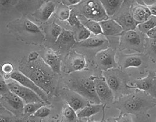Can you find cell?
Masks as SVG:
<instances>
[{
	"instance_id": "cell-1",
	"label": "cell",
	"mask_w": 156,
	"mask_h": 122,
	"mask_svg": "<svg viewBox=\"0 0 156 122\" xmlns=\"http://www.w3.org/2000/svg\"><path fill=\"white\" fill-rule=\"evenodd\" d=\"M115 106L122 113L141 116L146 114L156 106V99L150 95L138 91L120 98Z\"/></svg>"
},
{
	"instance_id": "cell-2",
	"label": "cell",
	"mask_w": 156,
	"mask_h": 122,
	"mask_svg": "<svg viewBox=\"0 0 156 122\" xmlns=\"http://www.w3.org/2000/svg\"><path fill=\"white\" fill-rule=\"evenodd\" d=\"M23 74L31 79L46 94L53 89V79L47 71L37 65H30L20 71Z\"/></svg>"
},
{
	"instance_id": "cell-3",
	"label": "cell",
	"mask_w": 156,
	"mask_h": 122,
	"mask_svg": "<svg viewBox=\"0 0 156 122\" xmlns=\"http://www.w3.org/2000/svg\"><path fill=\"white\" fill-rule=\"evenodd\" d=\"M73 92L79 94L87 100L95 104H101L98 96L94 76L75 79L70 84Z\"/></svg>"
},
{
	"instance_id": "cell-4",
	"label": "cell",
	"mask_w": 156,
	"mask_h": 122,
	"mask_svg": "<svg viewBox=\"0 0 156 122\" xmlns=\"http://www.w3.org/2000/svg\"><path fill=\"white\" fill-rule=\"evenodd\" d=\"M104 77L114 96L128 94V79L121 71L112 69L104 72Z\"/></svg>"
},
{
	"instance_id": "cell-5",
	"label": "cell",
	"mask_w": 156,
	"mask_h": 122,
	"mask_svg": "<svg viewBox=\"0 0 156 122\" xmlns=\"http://www.w3.org/2000/svg\"><path fill=\"white\" fill-rule=\"evenodd\" d=\"M82 13L85 18L100 22L109 19L100 1H83Z\"/></svg>"
},
{
	"instance_id": "cell-6",
	"label": "cell",
	"mask_w": 156,
	"mask_h": 122,
	"mask_svg": "<svg viewBox=\"0 0 156 122\" xmlns=\"http://www.w3.org/2000/svg\"><path fill=\"white\" fill-rule=\"evenodd\" d=\"M129 89H138L156 99V73L149 72L146 77L136 79L128 85Z\"/></svg>"
},
{
	"instance_id": "cell-7",
	"label": "cell",
	"mask_w": 156,
	"mask_h": 122,
	"mask_svg": "<svg viewBox=\"0 0 156 122\" xmlns=\"http://www.w3.org/2000/svg\"><path fill=\"white\" fill-rule=\"evenodd\" d=\"M10 91L16 94L24 101L25 104L31 103H45L37 94L33 91L23 85L17 83V82H10L7 83Z\"/></svg>"
},
{
	"instance_id": "cell-8",
	"label": "cell",
	"mask_w": 156,
	"mask_h": 122,
	"mask_svg": "<svg viewBox=\"0 0 156 122\" xmlns=\"http://www.w3.org/2000/svg\"><path fill=\"white\" fill-rule=\"evenodd\" d=\"M9 78L12 79L23 86L33 91L39 95L44 102H48V97L47 94L40 87H39L29 77L23 74L20 71H14L11 75H9V77L7 79Z\"/></svg>"
},
{
	"instance_id": "cell-9",
	"label": "cell",
	"mask_w": 156,
	"mask_h": 122,
	"mask_svg": "<svg viewBox=\"0 0 156 122\" xmlns=\"http://www.w3.org/2000/svg\"><path fill=\"white\" fill-rule=\"evenodd\" d=\"M121 44L126 48H130L141 53L144 51V42L141 34L135 30L124 31L121 35Z\"/></svg>"
},
{
	"instance_id": "cell-10",
	"label": "cell",
	"mask_w": 156,
	"mask_h": 122,
	"mask_svg": "<svg viewBox=\"0 0 156 122\" xmlns=\"http://www.w3.org/2000/svg\"><path fill=\"white\" fill-rule=\"evenodd\" d=\"M115 54V51L110 48L99 51L96 55V59L100 69L105 72L117 68Z\"/></svg>"
},
{
	"instance_id": "cell-11",
	"label": "cell",
	"mask_w": 156,
	"mask_h": 122,
	"mask_svg": "<svg viewBox=\"0 0 156 122\" xmlns=\"http://www.w3.org/2000/svg\"><path fill=\"white\" fill-rule=\"evenodd\" d=\"M98 96L103 104L112 103L115 98L114 94L107 84L104 77L94 76Z\"/></svg>"
},
{
	"instance_id": "cell-12",
	"label": "cell",
	"mask_w": 156,
	"mask_h": 122,
	"mask_svg": "<svg viewBox=\"0 0 156 122\" xmlns=\"http://www.w3.org/2000/svg\"><path fill=\"white\" fill-rule=\"evenodd\" d=\"M99 24L104 36H121L124 32L123 28L114 19H108L101 21Z\"/></svg>"
},
{
	"instance_id": "cell-13",
	"label": "cell",
	"mask_w": 156,
	"mask_h": 122,
	"mask_svg": "<svg viewBox=\"0 0 156 122\" xmlns=\"http://www.w3.org/2000/svg\"><path fill=\"white\" fill-rule=\"evenodd\" d=\"M134 19L139 24L147 21L151 16V14L143 1H137L130 9Z\"/></svg>"
},
{
	"instance_id": "cell-14",
	"label": "cell",
	"mask_w": 156,
	"mask_h": 122,
	"mask_svg": "<svg viewBox=\"0 0 156 122\" xmlns=\"http://www.w3.org/2000/svg\"><path fill=\"white\" fill-rule=\"evenodd\" d=\"M65 99L69 106L76 112L83 109L89 104L88 100L75 92L68 93L65 96Z\"/></svg>"
},
{
	"instance_id": "cell-15",
	"label": "cell",
	"mask_w": 156,
	"mask_h": 122,
	"mask_svg": "<svg viewBox=\"0 0 156 122\" xmlns=\"http://www.w3.org/2000/svg\"><path fill=\"white\" fill-rule=\"evenodd\" d=\"M1 97L3 101L7 103L13 110L20 112H24V102L16 94L10 91L4 96H2Z\"/></svg>"
},
{
	"instance_id": "cell-16",
	"label": "cell",
	"mask_w": 156,
	"mask_h": 122,
	"mask_svg": "<svg viewBox=\"0 0 156 122\" xmlns=\"http://www.w3.org/2000/svg\"><path fill=\"white\" fill-rule=\"evenodd\" d=\"M42 57L44 62L49 66L53 72L60 74L61 71V60L56 52L50 49L46 52Z\"/></svg>"
},
{
	"instance_id": "cell-17",
	"label": "cell",
	"mask_w": 156,
	"mask_h": 122,
	"mask_svg": "<svg viewBox=\"0 0 156 122\" xmlns=\"http://www.w3.org/2000/svg\"><path fill=\"white\" fill-rule=\"evenodd\" d=\"M114 19L123 28L124 31L135 30L139 24L133 18L131 11L125 12Z\"/></svg>"
},
{
	"instance_id": "cell-18",
	"label": "cell",
	"mask_w": 156,
	"mask_h": 122,
	"mask_svg": "<svg viewBox=\"0 0 156 122\" xmlns=\"http://www.w3.org/2000/svg\"><path fill=\"white\" fill-rule=\"evenodd\" d=\"M87 66L85 57L78 53H73L69 58L68 69L70 72H77L83 70Z\"/></svg>"
},
{
	"instance_id": "cell-19",
	"label": "cell",
	"mask_w": 156,
	"mask_h": 122,
	"mask_svg": "<svg viewBox=\"0 0 156 122\" xmlns=\"http://www.w3.org/2000/svg\"><path fill=\"white\" fill-rule=\"evenodd\" d=\"M146 61V58L141 55L134 54L127 55L122 60L121 64L124 69L129 68H140L143 65Z\"/></svg>"
},
{
	"instance_id": "cell-20",
	"label": "cell",
	"mask_w": 156,
	"mask_h": 122,
	"mask_svg": "<svg viewBox=\"0 0 156 122\" xmlns=\"http://www.w3.org/2000/svg\"><path fill=\"white\" fill-rule=\"evenodd\" d=\"M103 8L108 17L113 16L118 9H120L124 1L122 0H101Z\"/></svg>"
},
{
	"instance_id": "cell-21",
	"label": "cell",
	"mask_w": 156,
	"mask_h": 122,
	"mask_svg": "<svg viewBox=\"0 0 156 122\" xmlns=\"http://www.w3.org/2000/svg\"><path fill=\"white\" fill-rule=\"evenodd\" d=\"M104 108L105 105L103 104H89L78 113V118L83 119L91 117L95 114H97L101 110H104Z\"/></svg>"
},
{
	"instance_id": "cell-22",
	"label": "cell",
	"mask_w": 156,
	"mask_h": 122,
	"mask_svg": "<svg viewBox=\"0 0 156 122\" xmlns=\"http://www.w3.org/2000/svg\"><path fill=\"white\" fill-rule=\"evenodd\" d=\"M80 45L87 48H95L98 47L108 46V41L104 36L95 35V37H90L87 40L80 42Z\"/></svg>"
},
{
	"instance_id": "cell-23",
	"label": "cell",
	"mask_w": 156,
	"mask_h": 122,
	"mask_svg": "<svg viewBox=\"0 0 156 122\" xmlns=\"http://www.w3.org/2000/svg\"><path fill=\"white\" fill-rule=\"evenodd\" d=\"M79 19L82 24L83 25L94 35H103L99 22L92 20H89L85 18L84 17L83 18L81 17V19L79 18Z\"/></svg>"
},
{
	"instance_id": "cell-24",
	"label": "cell",
	"mask_w": 156,
	"mask_h": 122,
	"mask_svg": "<svg viewBox=\"0 0 156 122\" xmlns=\"http://www.w3.org/2000/svg\"><path fill=\"white\" fill-rule=\"evenodd\" d=\"M56 8V5L53 1L46 2L41 7L40 11V18L45 22L48 21L53 13L54 12Z\"/></svg>"
},
{
	"instance_id": "cell-25",
	"label": "cell",
	"mask_w": 156,
	"mask_h": 122,
	"mask_svg": "<svg viewBox=\"0 0 156 122\" xmlns=\"http://www.w3.org/2000/svg\"><path fill=\"white\" fill-rule=\"evenodd\" d=\"M56 42H58L60 45L68 47L73 46L76 42L73 33L70 31L65 29H63L60 36Z\"/></svg>"
},
{
	"instance_id": "cell-26",
	"label": "cell",
	"mask_w": 156,
	"mask_h": 122,
	"mask_svg": "<svg viewBox=\"0 0 156 122\" xmlns=\"http://www.w3.org/2000/svg\"><path fill=\"white\" fill-rule=\"evenodd\" d=\"M137 27L142 34H146L148 31L156 27V17L151 15L147 21L138 24Z\"/></svg>"
},
{
	"instance_id": "cell-27",
	"label": "cell",
	"mask_w": 156,
	"mask_h": 122,
	"mask_svg": "<svg viewBox=\"0 0 156 122\" xmlns=\"http://www.w3.org/2000/svg\"><path fill=\"white\" fill-rule=\"evenodd\" d=\"M63 116L68 122H77L78 114L68 104H67L63 109Z\"/></svg>"
},
{
	"instance_id": "cell-28",
	"label": "cell",
	"mask_w": 156,
	"mask_h": 122,
	"mask_svg": "<svg viewBox=\"0 0 156 122\" xmlns=\"http://www.w3.org/2000/svg\"><path fill=\"white\" fill-rule=\"evenodd\" d=\"M44 105L45 103H31L25 104L23 112L24 113V114L27 115L34 114L41 107Z\"/></svg>"
},
{
	"instance_id": "cell-29",
	"label": "cell",
	"mask_w": 156,
	"mask_h": 122,
	"mask_svg": "<svg viewBox=\"0 0 156 122\" xmlns=\"http://www.w3.org/2000/svg\"><path fill=\"white\" fill-rule=\"evenodd\" d=\"M24 28L27 32L32 34H38L42 35L39 27L30 19H26L24 22Z\"/></svg>"
},
{
	"instance_id": "cell-30",
	"label": "cell",
	"mask_w": 156,
	"mask_h": 122,
	"mask_svg": "<svg viewBox=\"0 0 156 122\" xmlns=\"http://www.w3.org/2000/svg\"><path fill=\"white\" fill-rule=\"evenodd\" d=\"M78 29L79 32L77 35V39L79 42H80L84 41L91 37L92 33L83 25H82V26Z\"/></svg>"
},
{
	"instance_id": "cell-31",
	"label": "cell",
	"mask_w": 156,
	"mask_h": 122,
	"mask_svg": "<svg viewBox=\"0 0 156 122\" xmlns=\"http://www.w3.org/2000/svg\"><path fill=\"white\" fill-rule=\"evenodd\" d=\"M51 113L50 109L46 106V105L41 107L39 110L33 114V116L35 117L44 118L49 116Z\"/></svg>"
},
{
	"instance_id": "cell-32",
	"label": "cell",
	"mask_w": 156,
	"mask_h": 122,
	"mask_svg": "<svg viewBox=\"0 0 156 122\" xmlns=\"http://www.w3.org/2000/svg\"><path fill=\"white\" fill-rule=\"evenodd\" d=\"M63 31V29L59 25L56 23H53L51 31V35L53 38L55 39V41H56L58 39L61 34L62 33Z\"/></svg>"
},
{
	"instance_id": "cell-33",
	"label": "cell",
	"mask_w": 156,
	"mask_h": 122,
	"mask_svg": "<svg viewBox=\"0 0 156 122\" xmlns=\"http://www.w3.org/2000/svg\"><path fill=\"white\" fill-rule=\"evenodd\" d=\"M69 24L72 27H76L78 28H79L82 26V23L80 22V21L78 18V16L76 15L74 13L71 12L70 16L68 20Z\"/></svg>"
},
{
	"instance_id": "cell-34",
	"label": "cell",
	"mask_w": 156,
	"mask_h": 122,
	"mask_svg": "<svg viewBox=\"0 0 156 122\" xmlns=\"http://www.w3.org/2000/svg\"><path fill=\"white\" fill-rule=\"evenodd\" d=\"M10 91V89L7 83L5 82V79L1 76V81H0V92H1V96L7 94Z\"/></svg>"
},
{
	"instance_id": "cell-35",
	"label": "cell",
	"mask_w": 156,
	"mask_h": 122,
	"mask_svg": "<svg viewBox=\"0 0 156 122\" xmlns=\"http://www.w3.org/2000/svg\"><path fill=\"white\" fill-rule=\"evenodd\" d=\"M150 10L151 15L156 17V1H143Z\"/></svg>"
},
{
	"instance_id": "cell-36",
	"label": "cell",
	"mask_w": 156,
	"mask_h": 122,
	"mask_svg": "<svg viewBox=\"0 0 156 122\" xmlns=\"http://www.w3.org/2000/svg\"><path fill=\"white\" fill-rule=\"evenodd\" d=\"M71 14V11L68 8L62 9L58 14V18L62 21H68Z\"/></svg>"
},
{
	"instance_id": "cell-37",
	"label": "cell",
	"mask_w": 156,
	"mask_h": 122,
	"mask_svg": "<svg viewBox=\"0 0 156 122\" xmlns=\"http://www.w3.org/2000/svg\"><path fill=\"white\" fill-rule=\"evenodd\" d=\"M116 122H133L130 114L121 113L119 116L115 119Z\"/></svg>"
},
{
	"instance_id": "cell-38",
	"label": "cell",
	"mask_w": 156,
	"mask_h": 122,
	"mask_svg": "<svg viewBox=\"0 0 156 122\" xmlns=\"http://www.w3.org/2000/svg\"><path fill=\"white\" fill-rule=\"evenodd\" d=\"M1 70L5 75H11L12 72H14V67L10 63H5L2 66Z\"/></svg>"
},
{
	"instance_id": "cell-39",
	"label": "cell",
	"mask_w": 156,
	"mask_h": 122,
	"mask_svg": "<svg viewBox=\"0 0 156 122\" xmlns=\"http://www.w3.org/2000/svg\"><path fill=\"white\" fill-rule=\"evenodd\" d=\"M149 49L151 56L156 58V39H149Z\"/></svg>"
},
{
	"instance_id": "cell-40",
	"label": "cell",
	"mask_w": 156,
	"mask_h": 122,
	"mask_svg": "<svg viewBox=\"0 0 156 122\" xmlns=\"http://www.w3.org/2000/svg\"><path fill=\"white\" fill-rule=\"evenodd\" d=\"M82 2V1H80V0H64L62 1V3H63L67 7L78 5L79 4Z\"/></svg>"
},
{
	"instance_id": "cell-41",
	"label": "cell",
	"mask_w": 156,
	"mask_h": 122,
	"mask_svg": "<svg viewBox=\"0 0 156 122\" xmlns=\"http://www.w3.org/2000/svg\"><path fill=\"white\" fill-rule=\"evenodd\" d=\"M146 35L149 39H156V27L148 31L146 33Z\"/></svg>"
},
{
	"instance_id": "cell-42",
	"label": "cell",
	"mask_w": 156,
	"mask_h": 122,
	"mask_svg": "<svg viewBox=\"0 0 156 122\" xmlns=\"http://www.w3.org/2000/svg\"><path fill=\"white\" fill-rule=\"evenodd\" d=\"M39 58V54L36 52H33L30 54L29 56V62H34L36 61Z\"/></svg>"
},
{
	"instance_id": "cell-43",
	"label": "cell",
	"mask_w": 156,
	"mask_h": 122,
	"mask_svg": "<svg viewBox=\"0 0 156 122\" xmlns=\"http://www.w3.org/2000/svg\"><path fill=\"white\" fill-rule=\"evenodd\" d=\"M104 115H103V117H102V120L100 121V122H94V121H92V122H104Z\"/></svg>"
},
{
	"instance_id": "cell-44",
	"label": "cell",
	"mask_w": 156,
	"mask_h": 122,
	"mask_svg": "<svg viewBox=\"0 0 156 122\" xmlns=\"http://www.w3.org/2000/svg\"><path fill=\"white\" fill-rule=\"evenodd\" d=\"M107 122H116V121H115V119H114V120L110 119V120H108V121H107Z\"/></svg>"
}]
</instances>
